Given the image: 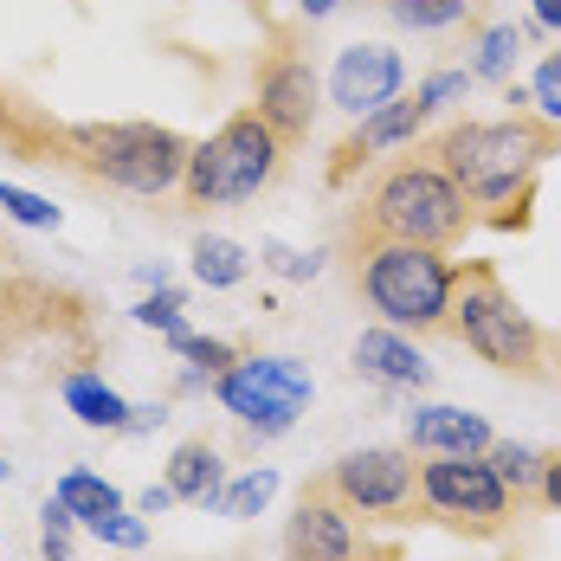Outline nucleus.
Listing matches in <instances>:
<instances>
[{
  "label": "nucleus",
  "mask_w": 561,
  "mask_h": 561,
  "mask_svg": "<svg viewBox=\"0 0 561 561\" xmlns=\"http://www.w3.org/2000/svg\"><path fill=\"white\" fill-rule=\"evenodd\" d=\"M181 304H187V297H181L174 284H156V290H149L129 317H136L142 330H162V336H174V330H187V323H181Z\"/></svg>",
  "instance_id": "a878e982"
},
{
  "label": "nucleus",
  "mask_w": 561,
  "mask_h": 561,
  "mask_svg": "<svg viewBox=\"0 0 561 561\" xmlns=\"http://www.w3.org/2000/svg\"><path fill=\"white\" fill-rule=\"evenodd\" d=\"M174 491V504H201V510H214V497L226 491V458L214 439H181L169 458V478H162Z\"/></svg>",
  "instance_id": "dca6fc26"
},
{
  "label": "nucleus",
  "mask_w": 561,
  "mask_h": 561,
  "mask_svg": "<svg viewBox=\"0 0 561 561\" xmlns=\"http://www.w3.org/2000/svg\"><path fill=\"white\" fill-rule=\"evenodd\" d=\"M536 26H561V0H536Z\"/></svg>",
  "instance_id": "c9c22d12"
},
{
  "label": "nucleus",
  "mask_w": 561,
  "mask_h": 561,
  "mask_svg": "<svg viewBox=\"0 0 561 561\" xmlns=\"http://www.w3.org/2000/svg\"><path fill=\"white\" fill-rule=\"evenodd\" d=\"M0 310H7V304H0Z\"/></svg>",
  "instance_id": "58836bf2"
},
{
  "label": "nucleus",
  "mask_w": 561,
  "mask_h": 561,
  "mask_svg": "<svg viewBox=\"0 0 561 561\" xmlns=\"http://www.w3.org/2000/svg\"><path fill=\"white\" fill-rule=\"evenodd\" d=\"M536 504H549L561 516V451H542V491H536Z\"/></svg>",
  "instance_id": "2f4dec72"
},
{
  "label": "nucleus",
  "mask_w": 561,
  "mask_h": 561,
  "mask_svg": "<svg viewBox=\"0 0 561 561\" xmlns=\"http://www.w3.org/2000/svg\"><path fill=\"white\" fill-rule=\"evenodd\" d=\"M491 420L465 413V407H413L407 413V451L433 458V451H491Z\"/></svg>",
  "instance_id": "2eb2a0df"
},
{
  "label": "nucleus",
  "mask_w": 561,
  "mask_h": 561,
  "mask_svg": "<svg viewBox=\"0 0 561 561\" xmlns=\"http://www.w3.org/2000/svg\"><path fill=\"white\" fill-rule=\"evenodd\" d=\"M529 104H536L542 123H556L561 129V53H542L536 78H529Z\"/></svg>",
  "instance_id": "c85d7f7f"
},
{
  "label": "nucleus",
  "mask_w": 561,
  "mask_h": 561,
  "mask_svg": "<svg viewBox=\"0 0 561 561\" xmlns=\"http://www.w3.org/2000/svg\"><path fill=\"white\" fill-rule=\"evenodd\" d=\"M71 529H78V516L58 504V497H46V510H39V549H46V561H78Z\"/></svg>",
  "instance_id": "393cba45"
},
{
  "label": "nucleus",
  "mask_w": 561,
  "mask_h": 561,
  "mask_svg": "<svg viewBox=\"0 0 561 561\" xmlns=\"http://www.w3.org/2000/svg\"><path fill=\"white\" fill-rule=\"evenodd\" d=\"M272 491H278V471H272V465H259V471H245V478H226V491L214 497V510L232 516V523H252L259 510L272 504Z\"/></svg>",
  "instance_id": "5701e85b"
},
{
  "label": "nucleus",
  "mask_w": 561,
  "mask_h": 561,
  "mask_svg": "<svg viewBox=\"0 0 561 561\" xmlns=\"http://www.w3.org/2000/svg\"><path fill=\"white\" fill-rule=\"evenodd\" d=\"M169 342H174V355H187L201 375H226V368L239 362V348H232V342H220V336H194V330H174Z\"/></svg>",
  "instance_id": "b1692460"
},
{
  "label": "nucleus",
  "mask_w": 561,
  "mask_h": 561,
  "mask_svg": "<svg viewBox=\"0 0 561 561\" xmlns=\"http://www.w3.org/2000/svg\"><path fill=\"white\" fill-rule=\"evenodd\" d=\"M323 478L348 504L355 523H388V529L420 523V451L362 446V451H342L336 465H323Z\"/></svg>",
  "instance_id": "6e6552de"
},
{
  "label": "nucleus",
  "mask_w": 561,
  "mask_h": 561,
  "mask_svg": "<svg viewBox=\"0 0 561 561\" xmlns=\"http://www.w3.org/2000/svg\"><path fill=\"white\" fill-rule=\"evenodd\" d=\"M516 497L484 465V451H433L420 458V523H439L465 542H504L516 529Z\"/></svg>",
  "instance_id": "423d86ee"
},
{
  "label": "nucleus",
  "mask_w": 561,
  "mask_h": 561,
  "mask_svg": "<svg viewBox=\"0 0 561 561\" xmlns=\"http://www.w3.org/2000/svg\"><path fill=\"white\" fill-rule=\"evenodd\" d=\"M484 465H491V471L504 478V491L516 497V510L536 504V491H542V451H536V446H516V439H491Z\"/></svg>",
  "instance_id": "a211bd4d"
},
{
  "label": "nucleus",
  "mask_w": 561,
  "mask_h": 561,
  "mask_svg": "<svg viewBox=\"0 0 561 561\" xmlns=\"http://www.w3.org/2000/svg\"><path fill=\"white\" fill-rule=\"evenodd\" d=\"M265 272H278V278H317L323 272V252H297V245H284V239H265Z\"/></svg>",
  "instance_id": "7c9ffc66"
},
{
  "label": "nucleus",
  "mask_w": 561,
  "mask_h": 561,
  "mask_svg": "<svg viewBox=\"0 0 561 561\" xmlns=\"http://www.w3.org/2000/svg\"><path fill=\"white\" fill-rule=\"evenodd\" d=\"M169 504H174V491H169V484H149V491L136 497V516H162Z\"/></svg>",
  "instance_id": "72a5a7b5"
},
{
  "label": "nucleus",
  "mask_w": 561,
  "mask_h": 561,
  "mask_svg": "<svg viewBox=\"0 0 561 561\" xmlns=\"http://www.w3.org/2000/svg\"><path fill=\"white\" fill-rule=\"evenodd\" d=\"M187 259H194V278L207 284V290H232V284H245V245H239V239L201 232Z\"/></svg>",
  "instance_id": "aec40b11"
},
{
  "label": "nucleus",
  "mask_w": 561,
  "mask_h": 561,
  "mask_svg": "<svg viewBox=\"0 0 561 561\" xmlns=\"http://www.w3.org/2000/svg\"><path fill=\"white\" fill-rule=\"evenodd\" d=\"M478 78L471 71H451V65H439V71H426V84H420V104L439 116V111H451V104H465V91H471Z\"/></svg>",
  "instance_id": "c756f323"
},
{
  "label": "nucleus",
  "mask_w": 561,
  "mask_h": 561,
  "mask_svg": "<svg viewBox=\"0 0 561 561\" xmlns=\"http://www.w3.org/2000/svg\"><path fill=\"white\" fill-rule=\"evenodd\" d=\"M53 497L78 516V529H84L91 516H111V510H123V491H116L111 478H98V471H65Z\"/></svg>",
  "instance_id": "412c9836"
},
{
  "label": "nucleus",
  "mask_w": 561,
  "mask_h": 561,
  "mask_svg": "<svg viewBox=\"0 0 561 561\" xmlns=\"http://www.w3.org/2000/svg\"><path fill=\"white\" fill-rule=\"evenodd\" d=\"M426 123H433V111L420 104V91H413V98H393V104H381V111H368L336 142V156H330V187H348V174L368 169L381 149H407V142H420Z\"/></svg>",
  "instance_id": "f8f14e48"
},
{
  "label": "nucleus",
  "mask_w": 561,
  "mask_h": 561,
  "mask_svg": "<svg viewBox=\"0 0 561 561\" xmlns=\"http://www.w3.org/2000/svg\"><path fill=\"white\" fill-rule=\"evenodd\" d=\"M7 478H13V465H7V458H0V484H7Z\"/></svg>",
  "instance_id": "4c0bfd02"
},
{
  "label": "nucleus",
  "mask_w": 561,
  "mask_h": 561,
  "mask_svg": "<svg viewBox=\"0 0 561 561\" xmlns=\"http://www.w3.org/2000/svg\"><path fill=\"white\" fill-rule=\"evenodd\" d=\"M355 549H362V523H355L348 504L330 491V478H323V471L304 478L297 510H290V523H284V556L290 561H348Z\"/></svg>",
  "instance_id": "9b49d317"
},
{
  "label": "nucleus",
  "mask_w": 561,
  "mask_h": 561,
  "mask_svg": "<svg viewBox=\"0 0 561 561\" xmlns=\"http://www.w3.org/2000/svg\"><path fill=\"white\" fill-rule=\"evenodd\" d=\"M297 7H304V20H323V13H336L342 0H297Z\"/></svg>",
  "instance_id": "e433bc0d"
},
{
  "label": "nucleus",
  "mask_w": 561,
  "mask_h": 561,
  "mask_svg": "<svg viewBox=\"0 0 561 561\" xmlns=\"http://www.w3.org/2000/svg\"><path fill=\"white\" fill-rule=\"evenodd\" d=\"M342 259H348L355 297H362L388 330L446 336L451 278H458L451 252H439V245H407V239H348Z\"/></svg>",
  "instance_id": "7ed1b4c3"
},
{
  "label": "nucleus",
  "mask_w": 561,
  "mask_h": 561,
  "mask_svg": "<svg viewBox=\"0 0 561 561\" xmlns=\"http://www.w3.org/2000/svg\"><path fill=\"white\" fill-rule=\"evenodd\" d=\"M400 53H388V46H348V53H336V71H330V98H336L348 116H368L381 111V104H393L400 98Z\"/></svg>",
  "instance_id": "ddd939ff"
},
{
  "label": "nucleus",
  "mask_w": 561,
  "mask_h": 561,
  "mask_svg": "<svg viewBox=\"0 0 561 561\" xmlns=\"http://www.w3.org/2000/svg\"><path fill=\"white\" fill-rule=\"evenodd\" d=\"M71 149L98 181H111L123 194H142V201L181 187L187 156H194V142L169 123H78Z\"/></svg>",
  "instance_id": "0eeeda50"
},
{
  "label": "nucleus",
  "mask_w": 561,
  "mask_h": 561,
  "mask_svg": "<svg viewBox=\"0 0 561 561\" xmlns=\"http://www.w3.org/2000/svg\"><path fill=\"white\" fill-rule=\"evenodd\" d=\"M98 542H111V549H142L149 542V516H136V510H111V516H91L84 523Z\"/></svg>",
  "instance_id": "cd10ccee"
},
{
  "label": "nucleus",
  "mask_w": 561,
  "mask_h": 561,
  "mask_svg": "<svg viewBox=\"0 0 561 561\" xmlns=\"http://www.w3.org/2000/svg\"><path fill=\"white\" fill-rule=\"evenodd\" d=\"M393 26H413V33H439V26H458L471 20L484 0H381Z\"/></svg>",
  "instance_id": "4be33fe9"
},
{
  "label": "nucleus",
  "mask_w": 561,
  "mask_h": 561,
  "mask_svg": "<svg viewBox=\"0 0 561 561\" xmlns=\"http://www.w3.org/2000/svg\"><path fill=\"white\" fill-rule=\"evenodd\" d=\"M252 111L265 116V129L278 136L284 149L310 142L317 111H323V84H317V65L304 46L278 39L272 53L259 58V78H252Z\"/></svg>",
  "instance_id": "9d476101"
},
{
  "label": "nucleus",
  "mask_w": 561,
  "mask_h": 561,
  "mask_svg": "<svg viewBox=\"0 0 561 561\" xmlns=\"http://www.w3.org/2000/svg\"><path fill=\"white\" fill-rule=\"evenodd\" d=\"M426 149L458 181V194L471 201V214L510 232V226H529L536 174H542L549 156H561V129L542 123V116H497V123L458 116Z\"/></svg>",
  "instance_id": "f257e3e1"
},
{
  "label": "nucleus",
  "mask_w": 561,
  "mask_h": 561,
  "mask_svg": "<svg viewBox=\"0 0 561 561\" xmlns=\"http://www.w3.org/2000/svg\"><path fill=\"white\" fill-rule=\"evenodd\" d=\"M523 46H529V39H523V26H484V33H478V46H471V65H465V71H471L478 84H510Z\"/></svg>",
  "instance_id": "6ab92c4d"
},
{
  "label": "nucleus",
  "mask_w": 561,
  "mask_h": 561,
  "mask_svg": "<svg viewBox=\"0 0 561 561\" xmlns=\"http://www.w3.org/2000/svg\"><path fill=\"white\" fill-rule=\"evenodd\" d=\"M348 561H400V549H393V542H368V536H362V549H355Z\"/></svg>",
  "instance_id": "f704fd0d"
},
{
  "label": "nucleus",
  "mask_w": 561,
  "mask_h": 561,
  "mask_svg": "<svg viewBox=\"0 0 561 561\" xmlns=\"http://www.w3.org/2000/svg\"><path fill=\"white\" fill-rule=\"evenodd\" d=\"M446 336L465 342L478 362H491L504 375H523V381H542L549 375V336L536 330V317L510 297L504 278H497V265H484V259L458 265V278H451Z\"/></svg>",
  "instance_id": "20e7f679"
},
{
  "label": "nucleus",
  "mask_w": 561,
  "mask_h": 561,
  "mask_svg": "<svg viewBox=\"0 0 561 561\" xmlns=\"http://www.w3.org/2000/svg\"><path fill=\"white\" fill-rule=\"evenodd\" d=\"M471 226H478V214L458 194V181L433 162L426 142H407L355 194V207L342 220V245L348 239H407V245H439V252H451V245H465Z\"/></svg>",
  "instance_id": "f03ea898"
},
{
  "label": "nucleus",
  "mask_w": 561,
  "mask_h": 561,
  "mask_svg": "<svg viewBox=\"0 0 561 561\" xmlns=\"http://www.w3.org/2000/svg\"><path fill=\"white\" fill-rule=\"evenodd\" d=\"M65 407L84 420V426H98V433H123L129 426V400L111 388V381H98L91 368H78V375H65Z\"/></svg>",
  "instance_id": "f3484780"
},
{
  "label": "nucleus",
  "mask_w": 561,
  "mask_h": 561,
  "mask_svg": "<svg viewBox=\"0 0 561 561\" xmlns=\"http://www.w3.org/2000/svg\"><path fill=\"white\" fill-rule=\"evenodd\" d=\"M0 214L20 226H39V232H53L58 226V207L46 194H26V187H13V181H0Z\"/></svg>",
  "instance_id": "bb28decb"
},
{
  "label": "nucleus",
  "mask_w": 561,
  "mask_h": 561,
  "mask_svg": "<svg viewBox=\"0 0 561 561\" xmlns=\"http://www.w3.org/2000/svg\"><path fill=\"white\" fill-rule=\"evenodd\" d=\"M284 156L290 149L265 129V116L232 111L207 142H194L187 174H181V201L187 207H239V201H259L278 181Z\"/></svg>",
  "instance_id": "39448f33"
},
{
  "label": "nucleus",
  "mask_w": 561,
  "mask_h": 561,
  "mask_svg": "<svg viewBox=\"0 0 561 561\" xmlns=\"http://www.w3.org/2000/svg\"><path fill=\"white\" fill-rule=\"evenodd\" d=\"M162 420H169L162 400H156V407H129V426H123V433H149V426H162Z\"/></svg>",
  "instance_id": "473e14b6"
},
{
  "label": "nucleus",
  "mask_w": 561,
  "mask_h": 561,
  "mask_svg": "<svg viewBox=\"0 0 561 561\" xmlns=\"http://www.w3.org/2000/svg\"><path fill=\"white\" fill-rule=\"evenodd\" d=\"M220 407L259 439H284L297 426V407L317 393L310 368H297L290 355H239L226 375H214Z\"/></svg>",
  "instance_id": "1a4fd4ad"
},
{
  "label": "nucleus",
  "mask_w": 561,
  "mask_h": 561,
  "mask_svg": "<svg viewBox=\"0 0 561 561\" xmlns=\"http://www.w3.org/2000/svg\"><path fill=\"white\" fill-rule=\"evenodd\" d=\"M355 375L375 388H433V362L413 348L407 330H362L355 336Z\"/></svg>",
  "instance_id": "4468645a"
}]
</instances>
